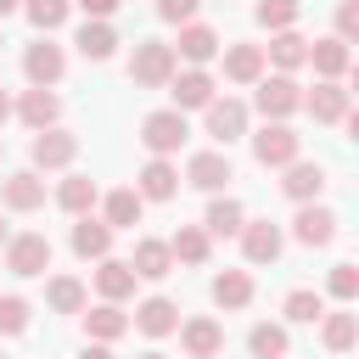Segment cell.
I'll use <instances>...</instances> for the list:
<instances>
[{
    "label": "cell",
    "instance_id": "1",
    "mask_svg": "<svg viewBox=\"0 0 359 359\" xmlns=\"http://www.w3.org/2000/svg\"><path fill=\"white\" fill-rule=\"evenodd\" d=\"M129 79H135L140 90H163V84L174 79V45H163V39H140L135 56H129Z\"/></svg>",
    "mask_w": 359,
    "mask_h": 359
},
{
    "label": "cell",
    "instance_id": "2",
    "mask_svg": "<svg viewBox=\"0 0 359 359\" xmlns=\"http://www.w3.org/2000/svg\"><path fill=\"white\" fill-rule=\"evenodd\" d=\"M185 135H191V129H185V112H174V107H168V112H151V118L140 123V146H146L151 157L180 151V146H185Z\"/></svg>",
    "mask_w": 359,
    "mask_h": 359
},
{
    "label": "cell",
    "instance_id": "3",
    "mask_svg": "<svg viewBox=\"0 0 359 359\" xmlns=\"http://www.w3.org/2000/svg\"><path fill=\"white\" fill-rule=\"evenodd\" d=\"M297 146H303V135L286 129V123H264V129L252 135V157H258L264 168H286V163H297Z\"/></svg>",
    "mask_w": 359,
    "mask_h": 359
},
{
    "label": "cell",
    "instance_id": "4",
    "mask_svg": "<svg viewBox=\"0 0 359 359\" xmlns=\"http://www.w3.org/2000/svg\"><path fill=\"white\" fill-rule=\"evenodd\" d=\"M6 269L22 275V280H28V275H45V269H50V241H45L39 230L11 236V241H6Z\"/></svg>",
    "mask_w": 359,
    "mask_h": 359
},
{
    "label": "cell",
    "instance_id": "5",
    "mask_svg": "<svg viewBox=\"0 0 359 359\" xmlns=\"http://www.w3.org/2000/svg\"><path fill=\"white\" fill-rule=\"evenodd\" d=\"M297 107H303V90H297V79L275 73V79H264V84H258V112H264L269 123H286Z\"/></svg>",
    "mask_w": 359,
    "mask_h": 359
},
{
    "label": "cell",
    "instance_id": "6",
    "mask_svg": "<svg viewBox=\"0 0 359 359\" xmlns=\"http://www.w3.org/2000/svg\"><path fill=\"white\" fill-rule=\"evenodd\" d=\"M303 107L314 112V123H342V118L353 112V101H348V90H342L337 79H320V84L303 95Z\"/></svg>",
    "mask_w": 359,
    "mask_h": 359
},
{
    "label": "cell",
    "instance_id": "7",
    "mask_svg": "<svg viewBox=\"0 0 359 359\" xmlns=\"http://www.w3.org/2000/svg\"><path fill=\"white\" fill-rule=\"evenodd\" d=\"M62 67H67V56H62V45H50V39L28 45V56H22V73L34 79V90H50V84L62 79Z\"/></svg>",
    "mask_w": 359,
    "mask_h": 359
},
{
    "label": "cell",
    "instance_id": "8",
    "mask_svg": "<svg viewBox=\"0 0 359 359\" xmlns=\"http://www.w3.org/2000/svg\"><path fill=\"white\" fill-rule=\"evenodd\" d=\"M202 112H208V135H213L219 146H230L236 135H247V107H241V101L224 95V101H208Z\"/></svg>",
    "mask_w": 359,
    "mask_h": 359
},
{
    "label": "cell",
    "instance_id": "9",
    "mask_svg": "<svg viewBox=\"0 0 359 359\" xmlns=\"http://www.w3.org/2000/svg\"><path fill=\"white\" fill-rule=\"evenodd\" d=\"M168 95H174V112L208 107V101H213V79H208L202 67H191V73H174V79H168Z\"/></svg>",
    "mask_w": 359,
    "mask_h": 359
},
{
    "label": "cell",
    "instance_id": "10",
    "mask_svg": "<svg viewBox=\"0 0 359 359\" xmlns=\"http://www.w3.org/2000/svg\"><path fill=\"white\" fill-rule=\"evenodd\" d=\"M73 151H79V140L67 129H39L34 135V168H67Z\"/></svg>",
    "mask_w": 359,
    "mask_h": 359
},
{
    "label": "cell",
    "instance_id": "11",
    "mask_svg": "<svg viewBox=\"0 0 359 359\" xmlns=\"http://www.w3.org/2000/svg\"><path fill=\"white\" fill-rule=\"evenodd\" d=\"M135 191H140V202H168V196L180 191V174H174V163H168V157H151V163L140 168Z\"/></svg>",
    "mask_w": 359,
    "mask_h": 359
},
{
    "label": "cell",
    "instance_id": "12",
    "mask_svg": "<svg viewBox=\"0 0 359 359\" xmlns=\"http://www.w3.org/2000/svg\"><path fill=\"white\" fill-rule=\"evenodd\" d=\"M241 252H247V264H275V258H280V230H275L269 219L241 224Z\"/></svg>",
    "mask_w": 359,
    "mask_h": 359
},
{
    "label": "cell",
    "instance_id": "13",
    "mask_svg": "<svg viewBox=\"0 0 359 359\" xmlns=\"http://www.w3.org/2000/svg\"><path fill=\"white\" fill-rule=\"evenodd\" d=\"M180 342H185V353H191V359H213V353L224 348V331H219V320L196 314V320H185V325H180Z\"/></svg>",
    "mask_w": 359,
    "mask_h": 359
},
{
    "label": "cell",
    "instance_id": "14",
    "mask_svg": "<svg viewBox=\"0 0 359 359\" xmlns=\"http://www.w3.org/2000/svg\"><path fill=\"white\" fill-rule=\"evenodd\" d=\"M185 180H191L196 191H219V185L236 180V174H230V157H224V151H196V157L185 163Z\"/></svg>",
    "mask_w": 359,
    "mask_h": 359
},
{
    "label": "cell",
    "instance_id": "15",
    "mask_svg": "<svg viewBox=\"0 0 359 359\" xmlns=\"http://www.w3.org/2000/svg\"><path fill=\"white\" fill-rule=\"evenodd\" d=\"M292 236H297L303 247H325V241L337 236V213H331V208H309V202H303V213L292 219Z\"/></svg>",
    "mask_w": 359,
    "mask_h": 359
},
{
    "label": "cell",
    "instance_id": "16",
    "mask_svg": "<svg viewBox=\"0 0 359 359\" xmlns=\"http://www.w3.org/2000/svg\"><path fill=\"white\" fill-rule=\"evenodd\" d=\"M174 56H185V62H196V67H202V62H213V56H219V34H213L208 22H185V28H180Z\"/></svg>",
    "mask_w": 359,
    "mask_h": 359
},
{
    "label": "cell",
    "instance_id": "17",
    "mask_svg": "<svg viewBox=\"0 0 359 359\" xmlns=\"http://www.w3.org/2000/svg\"><path fill=\"white\" fill-rule=\"evenodd\" d=\"M280 191H286L292 202H314V196L325 191V168H320V163H286Z\"/></svg>",
    "mask_w": 359,
    "mask_h": 359
},
{
    "label": "cell",
    "instance_id": "18",
    "mask_svg": "<svg viewBox=\"0 0 359 359\" xmlns=\"http://www.w3.org/2000/svg\"><path fill=\"white\" fill-rule=\"evenodd\" d=\"M0 196H6V208H17V213H34V208L45 202V180H39L34 168H22V174H11V180L0 185Z\"/></svg>",
    "mask_w": 359,
    "mask_h": 359
},
{
    "label": "cell",
    "instance_id": "19",
    "mask_svg": "<svg viewBox=\"0 0 359 359\" xmlns=\"http://www.w3.org/2000/svg\"><path fill=\"white\" fill-rule=\"evenodd\" d=\"M129 269H135V280H163V275H174V252H168V241H140L135 258H129Z\"/></svg>",
    "mask_w": 359,
    "mask_h": 359
},
{
    "label": "cell",
    "instance_id": "20",
    "mask_svg": "<svg viewBox=\"0 0 359 359\" xmlns=\"http://www.w3.org/2000/svg\"><path fill=\"white\" fill-rule=\"evenodd\" d=\"M129 325H140L146 337H168V331H180V309H174L168 297H146V303L135 309Z\"/></svg>",
    "mask_w": 359,
    "mask_h": 359
},
{
    "label": "cell",
    "instance_id": "21",
    "mask_svg": "<svg viewBox=\"0 0 359 359\" xmlns=\"http://www.w3.org/2000/svg\"><path fill=\"white\" fill-rule=\"evenodd\" d=\"M224 79L258 84V79H264V45H230V50H224Z\"/></svg>",
    "mask_w": 359,
    "mask_h": 359
},
{
    "label": "cell",
    "instance_id": "22",
    "mask_svg": "<svg viewBox=\"0 0 359 359\" xmlns=\"http://www.w3.org/2000/svg\"><path fill=\"white\" fill-rule=\"evenodd\" d=\"M73 252H79V258H107V252H112V230H107L101 219L79 213V224H73Z\"/></svg>",
    "mask_w": 359,
    "mask_h": 359
},
{
    "label": "cell",
    "instance_id": "23",
    "mask_svg": "<svg viewBox=\"0 0 359 359\" xmlns=\"http://www.w3.org/2000/svg\"><path fill=\"white\" fill-rule=\"evenodd\" d=\"M309 62H314V73H320V79H342L353 56H348V45L331 34V39H314V45H309Z\"/></svg>",
    "mask_w": 359,
    "mask_h": 359
},
{
    "label": "cell",
    "instance_id": "24",
    "mask_svg": "<svg viewBox=\"0 0 359 359\" xmlns=\"http://www.w3.org/2000/svg\"><path fill=\"white\" fill-rule=\"evenodd\" d=\"M17 112H22V123L39 135V129H56V112H62V101H56L50 90H28V95L17 101Z\"/></svg>",
    "mask_w": 359,
    "mask_h": 359
},
{
    "label": "cell",
    "instance_id": "25",
    "mask_svg": "<svg viewBox=\"0 0 359 359\" xmlns=\"http://www.w3.org/2000/svg\"><path fill=\"white\" fill-rule=\"evenodd\" d=\"M213 303H219V309H247V303H252V275H247V269L213 275Z\"/></svg>",
    "mask_w": 359,
    "mask_h": 359
},
{
    "label": "cell",
    "instance_id": "26",
    "mask_svg": "<svg viewBox=\"0 0 359 359\" xmlns=\"http://www.w3.org/2000/svg\"><path fill=\"white\" fill-rule=\"evenodd\" d=\"M140 208H146V202H140V191H129V185H123V191H112V196H107V219H101V224H107V230H135V224H140Z\"/></svg>",
    "mask_w": 359,
    "mask_h": 359
},
{
    "label": "cell",
    "instance_id": "27",
    "mask_svg": "<svg viewBox=\"0 0 359 359\" xmlns=\"http://www.w3.org/2000/svg\"><path fill=\"white\" fill-rule=\"evenodd\" d=\"M95 286H101V297H107V303H118V297H129V292H135V269H129L123 258H101Z\"/></svg>",
    "mask_w": 359,
    "mask_h": 359
},
{
    "label": "cell",
    "instance_id": "28",
    "mask_svg": "<svg viewBox=\"0 0 359 359\" xmlns=\"http://www.w3.org/2000/svg\"><path fill=\"white\" fill-rule=\"evenodd\" d=\"M353 337H359V320H353L348 309H337V314H320V342H325L331 353H348V348H353Z\"/></svg>",
    "mask_w": 359,
    "mask_h": 359
},
{
    "label": "cell",
    "instance_id": "29",
    "mask_svg": "<svg viewBox=\"0 0 359 359\" xmlns=\"http://www.w3.org/2000/svg\"><path fill=\"white\" fill-rule=\"evenodd\" d=\"M73 45H79V56H84V62H107V56L118 50V34H112L107 22H84Z\"/></svg>",
    "mask_w": 359,
    "mask_h": 359
},
{
    "label": "cell",
    "instance_id": "30",
    "mask_svg": "<svg viewBox=\"0 0 359 359\" xmlns=\"http://www.w3.org/2000/svg\"><path fill=\"white\" fill-rule=\"evenodd\" d=\"M84 331H90L95 342H112V337H123V331H129V314H123L118 303H101V309H90V314H84Z\"/></svg>",
    "mask_w": 359,
    "mask_h": 359
},
{
    "label": "cell",
    "instance_id": "31",
    "mask_svg": "<svg viewBox=\"0 0 359 359\" xmlns=\"http://www.w3.org/2000/svg\"><path fill=\"white\" fill-rule=\"evenodd\" d=\"M56 202H62V213H90V208H95V180L67 174V180L56 185Z\"/></svg>",
    "mask_w": 359,
    "mask_h": 359
},
{
    "label": "cell",
    "instance_id": "32",
    "mask_svg": "<svg viewBox=\"0 0 359 359\" xmlns=\"http://www.w3.org/2000/svg\"><path fill=\"white\" fill-rule=\"evenodd\" d=\"M168 252H174V264H208V230L180 224V230H174V241H168Z\"/></svg>",
    "mask_w": 359,
    "mask_h": 359
},
{
    "label": "cell",
    "instance_id": "33",
    "mask_svg": "<svg viewBox=\"0 0 359 359\" xmlns=\"http://www.w3.org/2000/svg\"><path fill=\"white\" fill-rule=\"evenodd\" d=\"M269 62H275V67H303V62H309V39L292 34V28H280V34L269 39Z\"/></svg>",
    "mask_w": 359,
    "mask_h": 359
},
{
    "label": "cell",
    "instance_id": "34",
    "mask_svg": "<svg viewBox=\"0 0 359 359\" xmlns=\"http://www.w3.org/2000/svg\"><path fill=\"white\" fill-rule=\"evenodd\" d=\"M45 303H50L56 314H79V309H84V286H79L73 275H56V280L45 286Z\"/></svg>",
    "mask_w": 359,
    "mask_h": 359
},
{
    "label": "cell",
    "instance_id": "35",
    "mask_svg": "<svg viewBox=\"0 0 359 359\" xmlns=\"http://www.w3.org/2000/svg\"><path fill=\"white\" fill-rule=\"evenodd\" d=\"M247 348H252V359H286V325H252V337H247Z\"/></svg>",
    "mask_w": 359,
    "mask_h": 359
},
{
    "label": "cell",
    "instance_id": "36",
    "mask_svg": "<svg viewBox=\"0 0 359 359\" xmlns=\"http://www.w3.org/2000/svg\"><path fill=\"white\" fill-rule=\"evenodd\" d=\"M247 224V213H241V202H230V196H219L213 208H208V236H236Z\"/></svg>",
    "mask_w": 359,
    "mask_h": 359
},
{
    "label": "cell",
    "instance_id": "37",
    "mask_svg": "<svg viewBox=\"0 0 359 359\" xmlns=\"http://www.w3.org/2000/svg\"><path fill=\"white\" fill-rule=\"evenodd\" d=\"M320 314H325V297H320V292H309V286L286 292V320H297V325H314Z\"/></svg>",
    "mask_w": 359,
    "mask_h": 359
},
{
    "label": "cell",
    "instance_id": "38",
    "mask_svg": "<svg viewBox=\"0 0 359 359\" xmlns=\"http://www.w3.org/2000/svg\"><path fill=\"white\" fill-rule=\"evenodd\" d=\"M67 6H73V0H28V22L50 34V28H62V22H67Z\"/></svg>",
    "mask_w": 359,
    "mask_h": 359
},
{
    "label": "cell",
    "instance_id": "39",
    "mask_svg": "<svg viewBox=\"0 0 359 359\" xmlns=\"http://www.w3.org/2000/svg\"><path fill=\"white\" fill-rule=\"evenodd\" d=\"M258 22L275 28V34L292 28V22H297V0H258Z\"/></svg>",
    "mask_w": 359,
    "mask_h": 359
},
{
    "label": "cell",
    "instance_id": "40",
    "mask_svg": "<svg viewBox=\"0 0 359 359\" xmlns=\"http://www.w3.org/2000/svg\"><path fill=\"white\" fill-rule=\"evenodd\" d=\"M28 331V303L22 297H0V337H17Z\"/></svg>",
    "mask_w": 359,
    "mask_h": 359
},
{
    "label": "cell",
    "instance_id": "41",
    "mask_svg": "<svg viewBox=\"0 0 359 359\" xmlns=\"http://www.w3.org/2000/svg\"><path fill=\"white\" fill-rule=\"evenodd\" d=\"M331 297H342V303L359 297V269H353V264H337V269H331Z\"/></svg>",
    "mask_w": 359,
    "mask_h": 359
},
{
    "label": "cell",
    "instance_id": "42",
    "mask_svg": "<svg viewBox=\"0 0 359 359\" xmlns=\"http://www.w3.org/2000/svg\"><path fill=\"white\" fill-rule=\"evenodd\" d=\"M353 34H359V0H342V6H337V39L348 45Z\"/></svg>",
    "mask_w": 359,
    "mask_h": 359
},
{
    "label": "cell",
    "instance_id": "43",
    "mask_svg": "<svg viewBox=\"0 0 359 359\" xmlns=\"http://www.w3.org/2000/svg\"><path fill=\"white\" fill-rule=\"evenodd\" d=\"M196 6H202V0H157V17H163V22H191Z\"/></svg>",
    "mask_w": 359,
    "mask_h": 359
},
{
    "label": "cell",
    "instance_id": "44",
    "mask_svg": "<svg viewBox=\"0 0 359 359\" xmlns=\"http://www.w3.org/2000/svg\"><path fill=\"white\" fill-rule=\"evenodd\" d=\"M84 11H90V22H107L112 11H118V0H79Z\"/></svg>",
    "mask_w": 359,
    "mask_h": 359
},
{
    "label": "cell",
    "instance_id": "45",
    "mask_svg": "<svg viewBox=\"0 0 359 359\" xmlns=\"http://www.w3.org/2000/svg\"><path fill=\"white\" fill-rule=\"evenodd\" d=\"M79 359H112V348H107V342H90V348H84Z\"/></svg>",
    "mask_w": 359,
    "mask_h": 359
},
{
    "label": "cell",
    "instance_id": "46",
    "mask_svg": "<svg viewBox=\"0 0 359 359\" xmlns=\"http://www.w3.org/2000/svg\"><path fill=\"white\" fill-rule=\"evenodd\" d=\"M6 118H11V95L0 90V123H6Z\"/></svg>",
    "mask_w": 359,
    "mask_h": 359
},
{
    "label": "cell",
    "instance_id": "47",
    "mask_svg": "<svg viewBox=\"0 0 359 359\" xmlns=\"http://www.w3.org/2000/svg\"><path fill=\"white\" fill-rule=\"evenodd\" d=\"M17 6H22V0H0V17H11V11H17Z\"/></svg>",
    "mask_w": 359,
    "mask_h": 359
},
{
    "label": "cell",
    "instance_id": "48",
    "mask_svg": "<svg viewBox=\"0 0 359 359\" xmlns=\"http://www.w3.org/2000/svg\"><path fill=\"white\" fill-rule=\"evenodd\" d=\"M140 359H168V353H157V348H151V353H140Z\"/></svg>",
    "mask_w": 359,
    "mask_h": 359
},
{
    "label": "cell",
    "instance_id": "49",
    "mask_svg": "<svg viewBox=\"0 0 359 359\" xmlns=\"http://www.w3.org/2000/svg\"><path fill=\"white\" fill-rule=\"evenodd\" d=\"M0 247H6V224H0Z\"/></svg>",
    "mask_w": 359,
    "mask_h": 359
},
{
    "label": "cell",
    "instance_id": "50",
    "mask_svg": "<svg viewBox=\"0 0 359 359\" xmlns=\"http://www.w3.org/2000/svg\"><path fill=\"white\" fill-rule=\"evenodd\" d=\"M0 359H6V353H0Z\"/></svg>",
    "mask_w": 359,
    "mask_h": 359
}]
</instances>
